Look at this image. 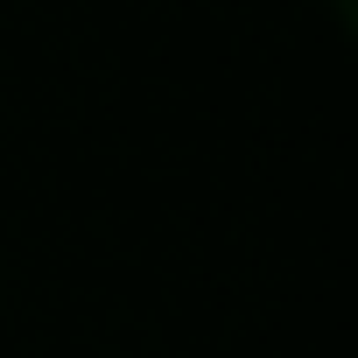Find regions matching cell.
Masks as SVG:
<instances>
[]
</instances>
